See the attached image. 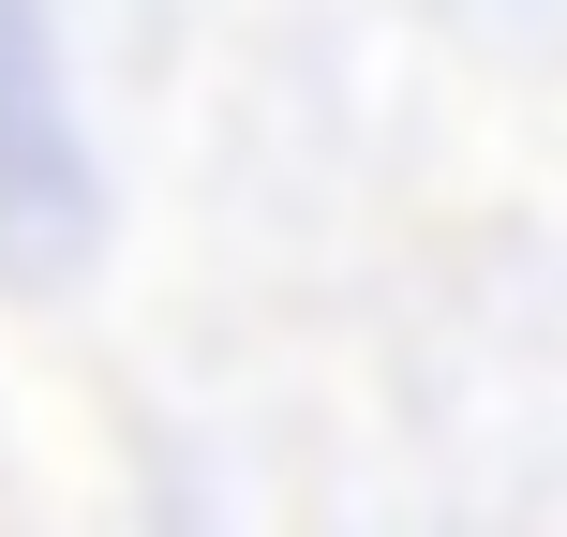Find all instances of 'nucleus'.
<instances>
[{"mask_svg": "<svg viewBox=\"0 0 567 537\" xmlns=\"http://www.w3.org/2000/svg\"><path fill=\"white\" fill-rule=\"evenodd\" d=\"M105 239V149L75 105L60 0H0V283H60Z\"/></svg>", "mask_w": 567, "mask_h": 537, "instance_id": "1", "label": "nucleus"}]
</instances>
